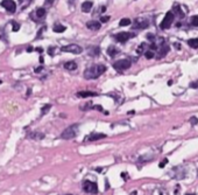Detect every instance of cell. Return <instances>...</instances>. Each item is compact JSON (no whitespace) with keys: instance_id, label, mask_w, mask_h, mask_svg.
<instances>
[{"instance_id":"cell-1","label":"cell","mask_w":198,"mask_h":195,"mask_svg":"<svg viewBox=\"0 0 198 195\" xmlns=\"http://www.w3.org/2000/svg\"><path fill=\"white\" fill-rule=\"evenodd\" d=\"M105 71H106V67H105L104 64H95V66L88 68L85 71H84V77H85L86 79L98 78V77L101 76Z\"/></svg>"},{"instance_id":"cell-2","label":"cell","mask_w":198,"mask_h":195,"mask_svg":"<svg viewBox=\"0 0 198 195\" xmlns=\"http://www.w3.org/2000/svg\"><path fill=\"white\" fill-rule=\"evenodd\" d=\"M77 133H78V125L77 124H73V125H70L69 127H67L62 132L61 137L63 139H72V138H75L77 135Z\"/></svg>"},{"instance_id":"cell-3","label":"cell","mask_w":198,"mask_h":195,"mask_svg":"<svg viewBox=\"0 0 198 195\" xmlns=\"http://www.w3.org/2000/svg\"><path fill=\"white\" fill-rule=\"evenodd\" d=\"M174 18H175V14H174L173 12H168V13L165 14L164 19L162 20L161 25H160L161 29H168L169 27L171 26V23H173V21H174Z\"/></svg>"},{"instance_id":"cell-4","label":"cell","mask_w":198,"mask_h":195,"mask_svg":"<svg viewBox=\"0 0 198 195\" xmlns=\"http://www.w3.org/2000/svg\"><path fill=\"white\" fill-rule=\"evenodd\" d=\"M83 189L84 192L86 193H90V194H96L98 193V186L96 182H92V181H84L83 182Z\"/></svg>"},{"instance_id":"cell-5","label":"cell","mask_w":198,"mask_h":195,"mask_svg":"<svg viewBox=\"0 0 198 195\" xmlns=\"http://www.w3.org/2000/svg\"><path fill=\"white\" fill-rule=\"evenodd\" d=\"M61 50H62L63 53H71V54H80V53L83 51V48H82L80 46H78V44H75V43H72V44L63 46V47L61 48Z\"/></svg>"},{"instance_id":"cell-6","label":"cell","mask_w":198,"mask_h":195,"mask_svg":"<svg viewBox=\"0 0 198 195\" xmlns=\"http://www.w3.org/2000/svg\"><path fill=\"white\" fill-rule=\"evenodd\" d=\"M131 61L129 60H119V61H117V62H114L113 63V68H114L116 70H118V71H122V70H126V69H128L129 67H131Z\"/></svg>"},{"instance_id":"cell-7","label":"cell","mask_w":198,"mask_h":195,"mask_svg":"<svg viewBox=\"0 0 198 195\" xmlns=\"http://www.w3.org/2000/svg\"><path fill=\"white\" fill-rule=\"evenodd\" d=\"M134 36V34H132V33H129V32H121V33H118V34H116L114 35V39H116V41H118V42H120V43H125L126 41H128L131 38H133Z\"/></svg>"},{"instance_id":"cell-8","label":"cell","mask_w":198,"mask_h":195,"mask_svg":"<svg viewBox=\"0 0 198 195\" xmlns=\"http://www.w3.org/2000/svg\"><path fill=\"white\" fill-rule=\"evenodd\" d=\"M149 26V22H148V20H146V19H135V21H134V25H133V28L134 29H145V28H147V27Z\"/></svg>"},{"instance_id":"cell-9","label":"cell","mask_w":198,"mask_h":195,"mask_svg":"<svg viewBox=\"0 0 198 195\" xmlns=\"http://www.w3.org/2000/svg\"><path fill=\"white\" fill-rule=\"evenodd\" d=\"M1 6L10 13H14L16 11V5L13 0H3L1 1Z\"/></svg>"},{"instance_id":"cell-10","label":"cell","mask_w":198,"mask_h":195,"mask_svg":"<svg viewBox=\"0 0 198 195\" xmlns=\"http://www.w3.org/2000/svg\"><path fill=\"white\" fill-rule=\"evenodd\" d=\"M107 135L105 133H95V134H90L88 138H86V140L88 142H96V140H99V139H104L106 138Z\"/></svg>"},{"instance_id":"cell-11","label":"cell","mask_w":198,"mask_h":195,"mask_svg":"<svg viewBox=\"0 0 198 195\" xmlns=\"http://www.w3.org/2000/svg\"><path fill=\"white\" fill-rule=\"evenodd\" d=\"M88 54L92 57H96L100 54V48L97 47V46H91V47L88 48Z\"/></svg>"},{"instance_id":"cell-12","label":"cell","mask_w":198,"mask_h":195,"mask_svg":"<svg viewBox=\"0 0 198 195\" xmlns=\"http://www.w3.org/2000/svg\"><path fill=\"white\" fill-rule=\"evenodd\" d=\"M86 27L89 29H91V31H98V29H100L101 23L98 22V21H89L86 23Z\"/></svg>"},{"instance_id":"cell-13","label":"cell","mask_w":198,"mask_h":195,"mask_svg":"<svg viewBox=\"0 0 198 195\" xmlns=\"http://www.w3.org/2000/svg\"><path fill=\"white\" fill-rule=\"evenodd\" d=\"M77 96L80 98H88V97H95V96H97V94L92 92V91H79L77 94Z\"/></svg>"},{"instance_id":"cell-14","label":"cell","mask_w":198,"mask_h":195,"mask_svg":"<svg viewBox=\"0 0 198 195\" xmlns=\"http://www.w3.org/2000/svg\"><path fill=\"white\" fill-rule=\"evenodd\" d=\"M92 6H93L92 1H84V3L82 4V11H83V12H85V13H88V12H90V11H91Z\"/></svg>"},{"instance_id":"cell-15","label":"cell","mask_w":198,"mask_h":195,"mask_svg":"<svg viewBox=\"0 0 198 195\" xmlns=\"http://www.w3.org/2000/svg\"><path fill=\"white\" fill-rule=\"evenodd\" d=\"M65 29H67V27L63 26V25H61V23H55L54 27H52V31L55 33H63Z\"/></svg>"},{"instance_id":"cell-16","label":"cell","mask_w":198,"mask_h":195,"mask_svg":"<svg viewBox=\"0 0 198 195\" xmlns=\"http://www.w3.org/2000/svg\"><path fill=\"white\" fill-rule=\"evenodd\" d=\"M64 68H65L67 70H70V71L76 70V69H77V63H76L75 61H68L67 63H64Z\"/></svg>"},{"instance_id":"cell-17","label":"cell","mask_w":198,"mask_h":195,"mask_svg":"<svg viewBox=\"0 0 198 195\" xmlns=\"http://www.w3.org/2000/svg\"><path fill=\"white\" fill-rule=\"evenodd\" d=\"M107 54L110 55V56H116L117 54H119V49L118 48H116L114 46H110L108 48H107Z\"/></svg>"},{"instance_id":"cell-18","label":"cell","mask_w":198,"mask_h":195,"mask_svg":"<svg viewBox=\"0 0 198 195\" xmlns=\"http://www.w3.org/2000/svg\"><path fill=\"white\" fill-rule=\"evenodd\" d=\"M44 15H46V8L40 7V8L36 10V16H37V19H42V18H44Z\"/></svg>"},{"instance_id":"cell-19","label":"cell","mask_w":198,"mask_h":195,"mask_svg":"<svg viewBox=\"0 0 198 195\" xmlns=\"http://www.w3.org/2000/svg\"><path fill=\"white\" fill-rule=\"evenodd\" d=\"M188 44H189L191 48L197 49V48H198V39H190V40L188 41Z\"/></svg>"},{"instance_id":"cell-20","label":"cell","mask_w":198,"mask_h":195,"mask_svg":"<svg viewBox=\"0 0 198 195\" xmlns=\"http://www.w3.org/2000/svg\"><path fill=\"white\" fill-rule=\"evenodd\" d=\"M31 0H19V4L21 5V10H24L28 5H29Z\"/></svg>"},{"instance_id":"cell-21","label":"cell","mask_w":198,"mask_h":195,"mask_svg":"<svg viewBox=\"0 0 198 195\" xmlns=\"http://www.w3.org/2000/svg\"><path fill=\"white\" fill-rule=\"evenodd\" d=\"M132 22H131V20L128 19V18H125V19H121L120 20V22H119V25L120 26H128V25H131Z\"/></svg>"},{"instance_id":"cell-22","label":"cell","mask_w":198,"mask_h":195,"mask_svg":"<svg viewBox=\"0 0 198 195\" xmlns=\"http://www.w3.org/2000/svg\"><path fill=\"white\" fill-rule=\"evenodd\" d=\"M145 55H146V59H153L154 56H155V53L153 51V50H147L146 53H145Z\"/></svg>"},{"instance_id":"cell-23","label":"cell","mask_w":198,"mask_h":195,"mask_svg":"<svg viewBox=\"0 0 198 195\" xmlns=\"http://www.w3.org/2000/svg\"><path fill=\"white\" fill-rule=\"evenodd\" d=\"M190 22H191V25H192V26L198 27V15L192 16V18H191V20H190Z\"/></svg>"},{"instance_id":"cell-24","label":"cell","mask_w":198,"mask_h":195,"mask_svg":"<svg viewBox=\"0 0 198 195\" xmlns=\"http://www.w3.org/2000/svg\"><path fill=\"white\" fill-rule=\"evenodd\" d=\"M12 25H13V32H16V31H19V29H20V23H18V22L13 21V22H12Z\"/></svg>"},{"instance_id":"cell-25","label":"cell","mask_w":198,"mask_h":195,"mask_svg":"<svg viewBox=\"0 0 198 195\" xmlns=\"http://www.w3.org/2000/svg\"><path fill=\"white\" fill-rule=\"evenodd\" d=\"M50 107H51V105H49V104H48V105H44V106H43V107L41 109V111H42V114L44 115L46 112H48V111L50 110Z\"/></svg>"},{"instance_id":"cell-26","label":"cell","mask_w":198,"mask_h":195,"mask_svg":"<svg viewBox=\"0 0 198 195\" xmlns=\"http://www.w3.org/2000/svg\"><path fill=\"white\" fill-rule=\"evenodd\" d=\"M108 20H110V16H101L100 18V22H104V23L107 22Z\"/></svg>"},{"instance_id":"cell-27","label":"cell","mask_w":198,"mask_h":195,"mask_svg":"<svg viewBox=\"0 0 198 195\" xmlns=\"http://www.w3.org/2000/svg\"><path fill=\"white\" fill-rule=\"evenodd\" d=\"M190 87H191V88L198 89V81H196V82H193V83H190Z\"/></svg>"},{"instance_id":"cell-28","label":"cell","mask_w":198,"mask_h":195,"mask_svg":"<svg viewBox=\"0 0 198 195\" xmlns=\"http://www.w3.org/2000/svg\"><path fill=\"white\" fill-rule=\"evenodd\" d=\"M167 162H168V159H164L163 161H161V164H160L159 166H160V167H161V168H162V167H164V166L167 165Z\"/></svg>"},{"instance_id":"cell-29","label":"cell","mask_w":198,"mask_h":195,"mask_svg":"<svg viewBox=\"0 0 198 195\" xmlns=\"http://www.w3.org/2000/svg\"><path fill=\"white\" fill-rule=\"evenodd\" d=\"M190 122H191V124H192V125H195V124H197V123H198V119H197L196 117H192V118L190 119Z\"/></svg>"},{"instance_id":"cell-30","label":"cell","mask_w":198,"mask_h":195,"mask_svg":"<svg viewBox=\"0 0 198 195\" xmlns=\"http://www.w3.org/2000/svg\"><path fill=\"white\" fill-rule=\"evenodd\" d=\"M51 4H52V0H46V3H44L46 6H50Z\"/></svg>"},{"instance_id":"cell-31","label":"cell","mask_w":198,"mask_h":195,"mask_svg":"<svg viewBox=\"0 0 198 195\" xmlns=\"http://www.w3.org/2000/svg\"><path fill=\"white\" fill-rule=\"evenodd\" d=\"M42 71V67H40V68H36L35 69V73H41Z\"/></svg>"},{"instance_id":"cell-32","label":"cell","mask_w":198,"mask_h":195,"mask_svg":"<svg viewBox=\"0 0 198 195\" xmlns=\"http://www.w3.org/2000/svg\"><path fill=\"white\" fill-rule=\"evenodd\" d=\"M32 50H33V47H32V46H29V47L27 48V51H28V53H31Z\"/></svg>"},{"instance_id":"cell-33","label":"cell","mask_w":198,"mask_h":195,"mask_svg":"<svg viewBox=\"0 0 198 195\" xmlns=\"http://www.w3.org/2000/svg\"><path fill=\"white\" fill-rule=\"evenodd\" d=\"M52 50H54V48L51 47V48L49 49V54H50V55H54V53H52Z\"/></svg>"},{"instance_id":"cell-34","label":"cell","mask_w":198,"mask_h":195,"mask_svg":"<svg viewBox=\"0 0 198 195\" xmlns=\"http://www.w3.org/2000/svg\"><path fill=\"white\" fill-rule=\"evenodd\" d=\"M75 1H76V0H68V3H69L70 5H72V4L75 3Z\"/></svg>"},{"instance_id":"cell-35","label":"cell","mask_w":198,"mask_h":195,"mask_svg":"<svg viewBox=\"0 0 198 195\" xmlns=\"http://www.w3.org/2000/svg\"><path fill=\"white\" fill-rule=\"evenodd\" d=\"M36 51H39V53H42V48H41V47H40V48L37 47V48H36Z\"/></svg>"},{"instance_id":"cell-36","label":"cell","mask_w":198,"mask_h":195,"mask_svg":"<svg viewBox=\"0 0 198 195\" xmlns=\"http://www.w3.org/2000/svg\"><path fill=\"white\" fill-rule=\"evenodd\" d=\"M105 11H106V7H105V6H103V7H101V12H105Z\"/></svg>"},{"instance_id":"cell-37","label":"cell","mask_w":198,"mask_h":195,"mask_svg":"<svg viewBox=\"0 0 198 195\" xmlns=\"http://www.w3.org/2000/svg\"><path fill=\"white\" fill-rule=\"evenodd\" d=\"M31 94H32V90L29 89V90H28V91H27V95H31Z\"/></svg>"},{"instance_id":"cell-38","label":"cell","mask_w":198,"mask_h":195,"mask_svg":"<svg viewBox=\"0 0 198 195\" xmlns=\"http://www.w3.org/2000/svg\"><path fill=\"white\" fill-rule=\"evenodd\" d=\"M186 195H195V194H186Z\"/></svg>"}]
</instances>
